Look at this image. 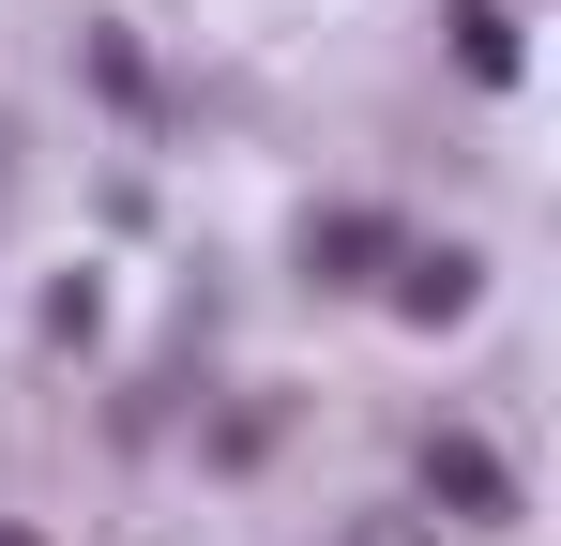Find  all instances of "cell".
Masks as SVG:
<instances>
[{
    "instance_id": "obj_4",
    "label": "cell",
    "mask_w": 561,
    "mask_h": 546,
    "mask_svg": "<svg viewBox=\"0 0 561 546\" xmlns=\"http://www.w3.org/2000/svg\"><path fill=\"white\" fill-rule=\"evenodd\" d=\"M456 31H470V77H516V15H501V0H470Z\"/></svg>"
},
{
    "instance_id": "obj_1",
    "label": "cell",
    "mask_w": 561,
    "mask_h": 546,
    "mask_svg": "<svg viewBox=\"0 0 561 546\" xmlns=\"http://www.w3.org/2000/svg\"><path fill=\"white\" fill-rule=\"evenodd\" d=\"M425 501H440L456 532H501V516H516V470L470 441V425H440V441H425Z\"/></svg>"
},
{
    "instance_id": "obj_5",
    "label": "cell",
    "mask_w": 561,
    "mask_h": 546,
    "mask_svg": "<svg viewBox=\"0 0 561 546\" xmlns=\"http://www.w3.org/2000/svg\"><path fill=\"white\" fill-rule=\"evenodd\" d=\"M0 546H31V532H0Z\"/></svg>"
},
{
    "instance_id": "obj_3",
    "label": "cell",
    "mask_w": 561,
    "mask_h": 546,
    "mask_svg": "<svg viewBox=\"0 0 561 546\" xmlns=\"http://www.w3.org/2000/svg\"><path fill=\"white\" fill-rule=\"evenodd\" d=\"M394 304H410V319H470V243L410 259V273H394Z\"/></svg>"
},
{
    "instance_id": "obj_2",
    "label": "cell",
    "mask_w": 561,
    "mask_h": 546,
    "mask_svg": "<svg viewBox=\"0 0 561 546\" xmlns=\"http://www.w3.org/2000/svg\"><path fill=\"white\" fill-rule=\"evenodd\" d=\"M304 259H319V273H334V288H350V273H379V259H394V228H379L365 197H334V213L304 228Z\"/></svg>"
}]
</instances>
